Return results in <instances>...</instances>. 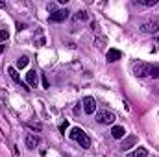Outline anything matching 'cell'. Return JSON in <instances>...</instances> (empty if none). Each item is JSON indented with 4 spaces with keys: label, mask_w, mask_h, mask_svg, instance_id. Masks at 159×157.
<instances>
[{
    "label": "cell",
    "mask_w": 159,
    "mask_h": 157,
    "mask_svg": "<svg viewBox=\"0 0 159 157\" xmlns=\"http://www.w3.org/2000/svg\"><path fill=\"white\" fill-rule=\"evenodd\" d=\"M26 85L28 87H35L37 85V72L35 70H28V74H26Z\"/></svg>",
    "instance_id": "cell-10"
},
{
    "label": "cell",
    "mask_w": 159,
    "mask_h": 157,
    "mask_svg": "<svg viewBox=\"0 0 159 157\" xmlns=\"http://www.w3.org/2000/svg\"><path fill=\"white\" fill-rule=\"evenodd\" d=\"M39 142H41L39 135H35V133H28V135H26V146H28L30 150H35V148L39 146Z\"/></svg>",
    "instance_id": "cell-7"
},
{
    "label": "cell",
    "mask_w": 159,
    "mask_h": 157,
    "mask_svg": "<svg viewBox=\"0 0 159 157\" xmlns=\"http://www.w3.org/2000/svg\"><path fill=\"white\" fill-rule=\"evenodd\" d=\"M7 37H9V32L7 30H0V43L2 41H7Z\"/></svg>",
    "instance_id": "cell-19"
},
{
    "label": "cell",
    "mask_w": 159,
    "mask_h": 157,
    "mask_svg": "<svg viewBox=\"0 0 159 157\" xmlns=\"http://www.w3.org/2000/svg\"><path fill=\"white\" fill-rule=\"evenodd\" d=\"M150 72H152V65L150 63H135L133 65V74L137 76V78H146V76H150Z\"/></svg>",
    "instance_id": "cell-2"
},
{
    "label": "cell",
    "mask_w": 159,
    "mask_h": 157,
    "mask_svg": "<svg viewBox=\"0 0 159 157\" xmlns=\"http://www.w3.org/2000/svg\"><path fill=\"white\" fill-rule=\"evenodd\" d=\"M83 111H85L87 115H93V113L96 111V102H94L93 96H85V98H83Z\"/></svg>",
    "instance_id": "cell-6"
},
{
    "label": "cell",
    "mask_w": 159,
    "mask_h": 157,
    "mask_svg": "<svg viewBox=\"0 0 159 157\" xmlns=\"http://www.w3.org/2000/svg\"><path fill=\"white\" fill-rule=\"evenodd\" d=\"M78 20H87V11H78L76 15H74V22H78Z\"/></svg>",
    "instance_id": "cell-15"
},
{
    "label": "cell",
    "mask_w": 159,
    "mask_h": 157,
    "mask_svg": "<svg viewBox=\"0 0 159 157\" xmlns=\"http://www.w3.org/2000/svg\"><path fill=\"white\" fill-rule=\"evenodd\" d=\"M148 155V150L146 148H137L135 152H129L126 157H146Z\"/></svg>",
    "instance_id": "cell-12"
},
{
    "label": "cell",
    "mask_w": 159,
    "mask_h": 157,
    "mask_svg": "<svg viewBox=\"0 0 159 157\" xmlns=\"http://www.w3.org/2000/svg\"><path fill=\"white\" fill-rule=\"evenodd\" d=\"M4 48H6V46H4V44H0V54L4 52Z\"/></svg>",
    "instance_id": "cell-23"
},
{
    "label": "cell",
    "mask_w": 159,
    "mask_h": 157,
    "mask_svg": "<svg viewBox=\"0 0 159 157\" xmlns=\"http://www.w3.org/2000/svg\"><path fill=\"white\" fill-rule=\"evenodd\" d=\"M43 87H44V89H48V79H46V78H43Z\"/></svg>",
    "instance_id": "cell-22"
},
{
    "label": "cell",
    "mask_w": 159,
    "mask_h": 157,
    "mask_svg": "<svg viewBox=\"0 0 159 157\" xmlns=\"http://www.w3.org/2000/svg\"><path fill=\"white\" fill-rule=\"evenodd\" d=\"M115 118H117L115 113H113V111H107V109H102V111L96 113V120H98L100 124H113Z\"/></svg>",
    "instance_id": "cell-3"
},
{
    "label": "cell",
    "mask_w": 159,
    "mask_h": 157,
    "mask_svg": "<svg viewBox=\"0 0 159 157\" xmlns=\"http://www.w3.org/2000/svg\"><path fill=\"white\" fill-rule=\"evenodd\" d=\"M69 15H70V11H69V9H57L56 13H52V15H50V20H52V22H63V20H67V19H69Z\"/></svg>",
    "instance_id": "cell-5"
},
{
    "label": "cell",
    "mask_w": 159,
    "mask_h": 157,
    "mask_svg": "<svg viewBox=\"0 0 159 157\" xmlns=\"http://www.w3.org/2000/svg\"><path fill=\"white\" fill-rule=\"evenodd\" d=\"M106 57H107V61H109V63L119 61L120 57H122V52L117 50V48H109V50H107V54H106Z\"/></svg>",
    "instance_id": "cell-9"
},
{
    "label": "cell",
    "mask_w": 159,
    "mask_h": 157,
    "mask_svg": "<svg viewBox=\"0 0 159 157\" xmlns=\"http://www.w3.org/2000/svg\"><path fill=\"white\" fill-rule=\"evenodd\" d=\"M139 4H143V6H156L157 4V0H137Z\"/></svg>",
    "instance_id": "cell-17"
},
{
    "label": "cell",
    "mask_w": 159,
    "mask_h": 157,
    "mask_svg": "<svg viewBox=\"0 0 159 157\" xmlns=\"http://www.w3.org/2000/svg\"><path fill=\"white\" fill-rule=\"evenodd\" d=\"M28 61H30V59H28L26 56H22V57H19V59H17V69H24V67L28 65Z\"/></svg>",
    "instance_id": "cell-14"
},
{
    "label": "cell",
    "mask_w": 159,
    "mask_h": 157,
    "mask_svg": "<svg viewBox=\"0 0 159 157\" xmlns=\"http://www.w3.org/2000/svg\"><path fill=\"white\" fill-rule=\"evenodd\" d=\"M124 135H126V129L122 126H113V129H111V137L113 139H122Z\"/></svg>",
    "instance_id": "cell-11"
},
{
    "label": "cell",
    "mask_w": 159,
    "mask_h": 157,
    "mask_svg": "<svg viewBox=\"0 0 159 157\" xmlns=\"http://www.w3.org/2000/svg\"><path fill=\"white\" fill-rule=\"evenodd\" d=\"M150 76H152V78H159V65H154V67H152Z\"/></svg>",
    "instance_id": "cell-18"
},
{
    "label": "cell",
    "mask_w": 159,
    "mask_h": 157,
    "mask_svg": "<svg viewBox=\"0 0 159 157\" xmlns=\"http://www.w3.org/2000/svg\"><path fill=\"white\" fill-rule=\"evenodd\" d=\"M104 44H106V37L98 35V37H96V46H98V48H104Z\"/></svg>",
    "instance_id": "cell-16"
},
{
    "label": "cell",
    "mask_w": 159,
    "mask_h": 157,
    "mask_svg": "<svg viewBox=\"0 0 159 157\" xmlns=\"http://www.w3.org/2000/svg\"><path fill=\"white\" fill-rule=\"evenodd\" d=\"M70 139L76 141V142H80L81 148H89V146H91V139L87 137V133H85L81 128H72V129H70Z\"/></svg>",
    "instance_id": "cell-1"
},
{
    "label": "cell",
    "mask_w": 159,
    "mask_h": 157,
    "mask_svg": "<svg viewBox=\"0 0 159 157\" xmlns=\"http://www.w3.org/2000/svg\"><path fill=\"white\" fill-rule=\"evenodd\" d=\"M30 128H32V129H37V131H39V129H41V124H30Z\"/></svg>",
    "instance_id": "cell-21"
},
{
    "label": "cell",
    "mask_w": 159,
    "mask_h": 157,
    "mask_svg": "<svg viewBox=\"0 0 159 157\" xmlns=\"http://www.w3.org/2000/svg\"><path fill=\"white\" fill-rule=\"evenodd\" d=\"M141 32L144 34H157L159 32V20H148L141 24Z\"/></svg>",
    "instance_id": "cell-4"
},
{
    "label": "cell",
    "mask_w": 159,
    "mask_h": 157,
    "mask_svg": "<svg viewBox=\"0 0 159 157\" xmlns=\"http://www.w3.org/2000/svg\"><path fill=\"white\" fill-rule=\"evenodd\" d=\"M7 74L11 76V79H13L15 83H19L22 89H26V91H28V85H24V83H22V79H20V76H19V72H17V69H15V67H7Z\"/></svg>",
    "instance_id": "cell-8"
},
{
    "label": "cell",
    "mask_w": 159,
    "mask_h": 157,
    "mask_svg": "<svg viewBox=\"0 0 159 157\" xmlns=\"http://www.w3.org/2000/svg\"><path fill=\"white\" fill-rule=\"evenodd\" d=\"M135 142H137V137H133V135H131V137H128V139L122 142V148H124V150H128V148H131Z\"/></svg>",
    "instance_id": "cell-13"
},
{
    "label": "cell",
    "mask_w": 159,
    "mask_h": 157,
    "mask_svg": "<svg viewBox=\"0 0 159 157\" xmlns=\"http://www.w3.org/2000/svg\"><path fill=\"white\" fill-rule=\"evenodd\" d=\"M67 128H69V122L65 120V122H63V124L59 126V131H61V133H65V131H67Z\"/></svg>",
    "instance_id": "cell-20"
}]
</instances>
